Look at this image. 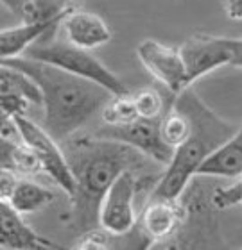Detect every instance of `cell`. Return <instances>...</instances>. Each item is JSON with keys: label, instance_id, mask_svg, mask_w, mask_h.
Returning <instances> with one entry per match:
<instances>
[{"label": "cell", "instance_id": "1", "mask_svg": "<svg viewBox=\"0 0 242 250\" xmlns=\"http://www.w3.org/2000/svg\"><path fill=\"white\" fill-rule=\"evenodd\" d=\"M61 148L75 179L69 229L84 236L100 229V202L115 179L126 170H140L145 165V156L131 145L97 136L69 138L61 141Z\"/></svg>", "mask_w": 242, "mask_h": 250}, {"label": "cell", "instance_id": "2", "mask_svg": "<svg viewBox=\"0 0 242 250\" xmlns=\"http://www.w3.org/2000/svg\"><path fill=\"white\" fill-rule=\"evenodd\" d=\"M11 66L25 72L38 84L42 91L43 129L59 143L69 140L113 97L100 84L47 62L20 56L11 61Z\"/></svg>", "mask_w": 242, "mask_h": 250}, {"label": "cell", "instance_id": "3", "mask_svg": "<svg viewBox=\"0 0 242 250\" xmlns=\"http://www.w3.org/2000/svg\"><path fill=\"white\" fill-rule=\"evenodd\" d=\"M174 105L187 115L190 122V132L187 140L174 148L165 172L153 188L151 198L179 200L187 191L192 177L197 175L203 161L237 129L235 124H230L216 115L192 89V86L181 89L176 95Z\"/></svg>", "mask_w": 242, "mask_h": 250}, {"label": "cell", "instance_id": "4", "mask_svg": "<svg viewBox=\"0 0 242 250\" xmlns=\"http://www.w3.org/2000/svg\"><path fill=\"white\" fill-rule=\"evenodd\" d=\"M24 58L42 61L52 66H58L69 73H74L77 77L88 79L94 83L100 84L113 95H126L127 88L122 83L115 72H111L104 62H100L90 50L81 47H75L67 40H56V36L47 40H38L27 48Z\"/></svg>", "mask_w": 242, "mask_h": 250}, {"label": "cell", "instance_id": "5", "mask_svg": "<svg viewBox=\"0 0 242 250\" xmlns=\"http://www.w3.org/2000/svg\"><path fill=\"white\" fill-rule=\"evenodd\" d=\"M15 124L18 129V138L36 156L42 172L47 173L69 197H72L75 179L59 141L54 140L42 125L32 122L27 115H15Z\"/></svg>", "mask_w": 242, "mask_h": 250}, {"label": "cell", "instance_id": "6", "mask_svg": "<svg viewBox=\"0 0 242 250\" xmlns=\"http://www.w3.org/2000/svg\"><path fill=\"white\" fill-rule=\"evenodd\" d=\"M140 189L137 170H126L106 191L99 209V227L106 234L126 236L137 225L135 197Z\"/></svg>", "mask_w": 242, "mask_h": 250}, {"label": "cell", "instance_id": "7", "mask_svg": "<svg viewBox=\"0 0 242 250\" xmlns=\"http://www.w3.org/2000/svg\"><path fill=\"white\" fill-rule=\"evenodd\" d=\"M94 136L115 140L126 145H131L138 152H142L145 157H151L153 161H158L167 167L174 148L165 143L160 136V118L149 120V118H137L124 125H102Z\"/></svg>", "mask_w": 242, "mask_h": 250}, {"label": "cell", "instance_id": "8", "mask_svg": "<svg viewBox=\"0 0 242 250\" xmlns=\"http://www.w3.org/2000/svg\"><path fill=\"white\" fill-rule=\"evenodd\" d=\"M179 54L183 59L185 72H187V84H192L206 73L214 72L217 68L230 64V48H228L226 36H214L197 32L190 36L179 47Z\"/></svg>", "mask_w": 242, "mask_h": 250}, {"label": "cell", "instance_id": "9", "mask_svg": "<svg viewBox=\"0 0 242 250\" xmlns=\"http://www.w3.org/2000/svg\"><path fill=\"white\" fill-rule=\"evenodd\" d=\"M137 56L142 66L172 95L189 88L179 48L167 47L156 40H144L137 45Z\"/></svg>", "mask_w": 242, "mask_h": 250}, {"label": "cell", "instance_id": "10", "mask_svg": "<svg viewBox=\"0 0 242 250\" xmlns=\"http://www.w3.org/2000/svg\"><path fill=\"white\" fill-rule=\"evenodd\" d=\"M54 243L42 238L22 218L7 200H0V249L5 250H43Z\"/></svg>", "mask_w": 242, "mask_h": 250}, {"label": "cell", "instance_id": "11", "mask_svg": "<svg viewBox=\"0 0 242 250\" xmlns=\"http://www.w3.org/2000/svg\"><path fill=\"white\" fill-rule=\"evenodd\" d=\"M185 220V206L179 200L151 198L142 213V230L149 243H156L178 232Z\"/></svg>", "mask_w": 242, "mask_h": 250}, {"label": "cell", "instance_id": "12", "mask_svg": "<svg viewBox=\"0 0 242 250\" xmlns=\"http://www.w3.org/2000/svg\"><path fill=\"white\" fill-rule=\"evenodd\" d=\"M59 27L63 29L67 42L86 50L102 47L111 42V31L108 23L99 15L88 11L77 9L70 13Z\"/></svg>", "mask_w": 242, "mask_h": 250}, {"label": "cell", "instance_id": "13", "mask_svg": "<svg viewBox=\"0 0 242 250\" xmlns=\"http://www.w3.org/2000/svg\"><path fill=\"white\" fill-rule=\"evenodd\" d=\"M59 27L43 21H22L20 25L0 29V59L11 64L15 58H20L38 40L56 36Z\"/></svg>", "mask_w": 242, "mask_h": 250}, {"label": "cell", "instance_id": "14", "mask_svg": "<svg viewBox=\"0 0 242 250\" xmlns=\"http://www.w3.org/2000/svg\"><path fill=\"white\" fill-rule=\"evenodd\" d=\"M242 173V125L217 150L206 157L197 170L203 177L235 179Z\"/></svg>", "mask_w": 242, "mask_h": 250}, {"label": "cell", "instance_id": "15", "mask_svg": "<svg viewBox=\"0 0 242 250\" xmlns=\"http://www.w3.org/2000/svg\"><path fill=\"white\" fill-rule=\"evenodd\" d=\"M84 0H29L22 11V21H43L61 25V21L74 11L83 7Z\"/></svg>", "mask_w": 242, "mask_h": 250}, {"label": "cell", "instance_id": "16", "mask_svg": "<svg viewBox=\"0 0 242 250\" xmlns=\"http://www.w3.org/2000/svg\"><path fill=\"white\" fill-rule=\"evenodd\" d=\"M0 97H24L32 105H42V91L25 72L0 62Z\"/></svg>", "mask_w": 242, "mask_h": 250}, {"label": "cell", "instance_id": "17", "mask_svg": "<svg viewBox=\"0 0 242 250\" xmlns=\"http://www.w3.org/2000/svg\"><path fill=\"white\" fill-rule=\"evenodd\" d=\"M54 200V191L42 184L29 181V179H18L15 189L11 193L7 202L22 214L36 213L40 209Z\"/></svg>", "mask_w": 242, "mask_h": 250}, {"label": "cell", "instance_id": "18", "mask_svg": "<svg viewBox=\"0 0 242 250\" xmlns=\"http://www.w3.org/2000/svg\"><path fill=\"white\" fill-rule=\"evenodd\" d=\"M189 132H190L189 118H187L185 113H181L172 104L167 109V113L160 118V136H162V140L170 148H176V146H179L187 140Z\"/></svg>", "mask_w": 242, "mask_h": 250}, {"label": "cell", "instance_id": "19", "mask_svg": "<svg viewBox=\"0 0 242 250\" xmlns=\"http://www.w3.org/2000/svg\"><path fill=\"white\" fill-rule=\"evenodd\" d=\"M102 122L106 125H124L129 122L140 118L133 102V97L129 93L126 95H113L100 109Z\"/></svg>", "mask_w": 242, "mask_h": 250}, {"label": "cell", "instance_id": "20", "mask_svg": "<svg viewBox=\"0 0 242 250\" xmlns=\"http://www.w3.org/2000/svg\"><path fill=\"white\" fill-rule=\"evenodd\" d=\"M137 113L140 118H149V120H158L163 113V97L153 88L140 89L138 93L131 95Z\"/></svg>", "mask_w": 242, "mask_h": 250}, {"label": "cell", "instance_id": "21", "mask_svg": "<svg viewBox=\"0 0 242 250\" xmlns=\"http://www.w3.org/2000/svg\"><path fill=\"white\" fill-rule=\"evenodd\" d=\"M241 202H242V173L239 177H235L233 184H230V186L217 188L210 200V204L216 209L233 208V206H237Z\"/></svg>", "mask_w": 242, "mask_h": 250}, {"label": "cell", "instance_id": "22", "mask_svg": "<svg viewBox=\"0 0 242 250\" xmlns=\"http://www.w3.org/2000/svg\"><path fill=\"white\" fill-rule=\"evenodd\" d=\"M0 136L7 140H16L18 138V129L15 124V115L9 111L5 102L0 97Z\"/></svg>", "mask_w": 242, "mask_h": 250}, {"label": "cell", "instance_id": "23", "mask_svg": "<svg viewBox=\"0 0 242 250\" xmlns=\"http://www.w3.org/2000/svg\"><path fill=\"white\" fill-rule=\"evenodd\" d=\"M18 173L9 167H0V200H9L11 193L18 183Z\"/></svg>", "mask_w": 242, "mask_h": 250}, {"label": "cell", "instance_id": "24", "mask_svg": "<svg viewBox=\"0 0 242 250\" xmlns=\"http://www.w3.org/2000/svg\"><path fill=\"white\" fill-rule=\"evenodd\" d=\"M16 146H18V143L15 140H7L4 136H0V167L13 168V157H15Z\"/></svg>", "mask_w": 242, "mask_h": 250}, {"label": "cell", "instance_id": "25", "mask_svg": "<svg viewBox=\"0 0 242 250\" xmlns=\"http://www.w3.org/2000/svg\"><path fill=\"white\" fill-rule=\"evenodd\" d=\"M230 48V64L235 68H242V38H226Z\"/></svg>", "mask_w": 242, "mask_h": 250}, {"label": "cell", "instance_id": "26", "mask_svg": "<svg viewBox=\"0 0 242 250\" xmlns=\"http://www.w3.org/2000/svg\"><path fill=\"white\" fill-rule=\"evenodd\" d=\"M226 16L233 21H242V0H224L222 2Z\"/></svg>", "mask_w": 242, "mask_h": 250}, {"label": "cell", "instance_id": "27", "mask_svg": "<svg viewBox=\"0 0 242 250\" xmlns=\"http://www.w3.org/2000/svg\"><path fill=\"white\" fill-rule=\"evenodd\" d=\"M29 0H0V4L7 7L11 13H15L16 16H22V11L25 7V4Z\"/></svg>", "mask_w": 242, "mask_h": 250}, {"label": "cell", "instance_id": "28", "mask_svg": "<svg viewBox=\"0 0 242 250\" xmlns=\"http://www.w3.org/2000/svg\"><path fill=\"white\" fill-rule=\"evenodd\" d=\"M219 2H221V4H222V2H224V0H219Z\"/></svg>", "mask_w": 242, "mask_h": 250}, {"label": "cell", "instance_id": "29", "mask_svg": "<svg viewBox=\"0 0 242 250\" xmlns=\"http://www.w3.org/2000/svg\"><path fill=\"white\" fill-rule=\"evenodd\" d=\"M241 204H242V202H241Z\"/></svg>", "mask_w": 242, "mask_h": 250}]
</instances>
